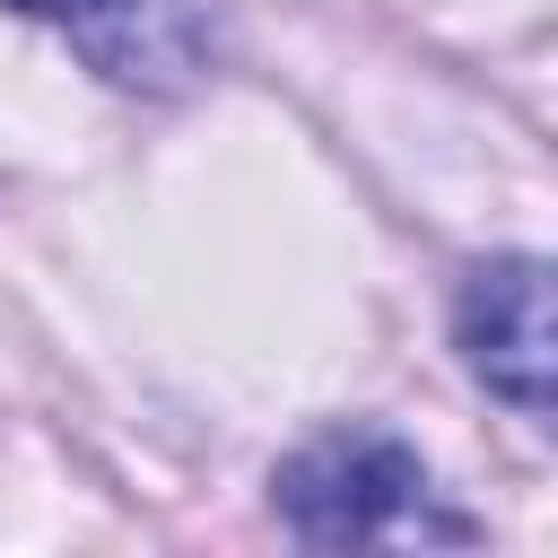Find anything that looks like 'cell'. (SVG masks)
<instances>
[{
    "instance_id": "7a4b0ae2",
    "label": "cell",
    "mask_w": 558,
    "mask_h": 558,
    "mask_svg": "<svg viewBox=\"0 0 558 558\" xmlns=\"http://www.w3.org/2000/svg\"><path fill=\"white\" fill-rule=\"evenodd\" d=\"M453 349L462 366L514 410V418H549V262L541 253H488L462 270L453 296Z\"/></svg>"
},
{
    "instance_id": "6da1fadb",
    "label": "cell",
    "mask_w": 558,
    "mask_h": 558,
    "mask_svg": "<svg viewBox=\"0 0 558 558\" xmlns=\"http://www.w3.org/2000/svg\"><path fill=\"white\" fill-rule=\"evenodd\" d=\"M270 506L305 549H375V541H471V514L436 506L418 445L392 427H331L270 471Z\"/></svg>"
},
{
    "instance_id": "3957f363",
    "label": "cell",
    "mask_w": 558,
    "mask_h": 558,
    "mask_svg": "<svg viewBox=\"0 0 558 558\" xmlns=\"http://www.w3.org/2000/svg\"><path fill=\"white\" fill-rule=\"evenodd\" d=\"M0 9H17V17H44V26H96V17H113L122 0H0Z\"/></svg>"
}]
</instances>
